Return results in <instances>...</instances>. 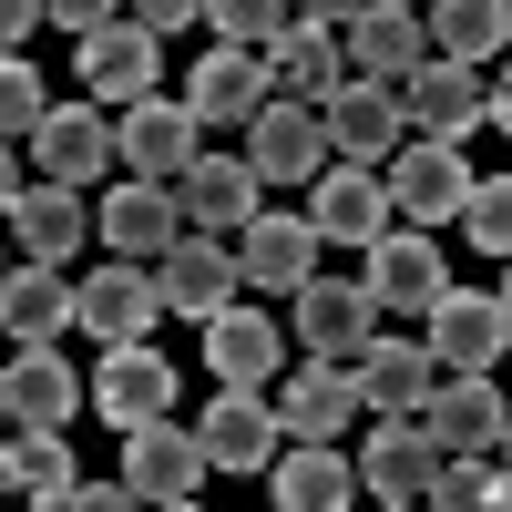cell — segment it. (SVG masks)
Wrapping results in <instances>:
<instances>
[{"mask_svg": "<svg viewBox=\"0 0 512 512\" xmlns=\"http://www.w3.org/2000/svg\"><path fill=\"white\" fill-rule=\"evenodd\" d=\"M482 123L512 144V72H492V82H482Z\"/></svg>", "mask_w": 512, "mask_h": 512, "instance_id": "obj_43", "label": "cell"}, {"mask_svg": "<svg viewBox=\"0 0 512 512\" xmlns=\"http://www.w3.org/2000/svg\"><path fill=\"white\" fill-rule=\"evenodd\" d=\"M349 492H369V482H359V461L338 451V441H297L277 472H267V502L277 512H338Z\"/></svg>", "mask_w": 512, "mask_h": 512, "instance_id": "obj_31", "label": "cell"}, {"mask_svg": "<svg viewBox=\"0 0 512 512\" xmlns=\"http://www.w3.org/2000/svg\"><path fill=\"white\" fill-rule=\"evenodd\" d=\"M134 502H144V492L123 482V472H113V482H72V492H62V512H134Z\"/></svg>", "mask_w": 512, "mask_h": 512, "instance_id": "obj_38", "label": "cell"}, {"mask_svg": "<svg viewBox=\"0 0 512 512\" xmlns=\"http://www.w3.org/2000/svg\"><path fill=\"white\" fill-rule=\"evenodd\" d=\"M338 82H349V41H338V31L287 21V31L267 41V93H277V103H328Z\"/></svg>", "mask_w": 512, "mask_h": 512, "instance_id": "obj_26", "label": "cell"}, {"mask_svg": "<svg viewBox=\"0 0 512 512\" xmlns=\"http://www.w3.org/2000/svg\"><path fill=\"white\" fill-rule=\"evenodd\" d=\"M287 328L308 338V359L359 369L369 338H379V297H369V277H359V287H349V277H308V287L287 297Z\"/></svg>", "mask_w": 512, "mask_h": 512, "instance_id": "obj_4", "label": "cell"}, {"mask_svg": "<svg viewBox=\"0 0 512 512\" xmlns=\"http://www.w3.org/2000/svg\"><path fill=\"white\" fill-rule=\"evenodd\" d=\"M41 21H62V31L82 41V31H103V21H123V0H41Z\"/></svg>", "mask_w": 512, "mask_h": 512, "instance_id": "obj_40", "label": "cell"}, {"mask_svg": "<svg viewBox=\"0 0 512 512\" xmlns=\"http://www.w3.org/2000/svg\"><path fill=\"white\" fill-rule=\"evenodd\" d=\"M0 502H11V492H0Z\"/></svg>", "mask_w": 512, "mask_h": 512, "instance_id": "obj_51", "label": "cell"}, {"mask_svg": "<svg viewBox=\"0 0 512 512\" xmlns=\"http://www.w3.org/2000/svg\"><path fill=\"white\" fill-rule=\"evenodd\" d=\"M175 236H185V195L154 185V175H123V185L103 195V216H93V246H103V256H134V267H154Z\"/></svg>", "mask_w": 512, "mask_h": 512, "instance_id": "obj_9", "label": "cell"}, {"mask_svg": "<svg viewBox=\"0 0 512 512\" xmlns=\"http://www.w3.org/2000/svg\"><path fill=\"white\" fill-rule=\"evenodd\" d=\"M205 21H216V41H246V52H267V41L297 21L287 0H205Z\"/></svg>", "mask_w": 512, "mask_h": 512, "instance_id": "obj_37", "label": "cell"}, {"mask_svg": "<svg viewBox=\"0 0 512 512\" xmlns=\"http://www.w3.org/2000/svg\"><path fill=\"white\" fill-rule=\"evenodd\" d=\"M492 297H502V308H512V256H502V287H492Z\"/></svg>", "mask_w": 512, "mask_h": 512, "instance_id": "obj_45", "label": "cell"}, {"mask_svg": "<svg viewBox=\"0 0 512 512\" xmlns=\"http://www.w3.org/2000/svg\"><path fill=\"white\" fill-rule=\"evenodd\" d=\"M420 328H431V359H441V369H492V359L512 349V308H502L492 287H451Z\"/></svg>", "mask_w": 512, "mask_h": 512, "instance_id": "obj_20", "label": "cell"}, {"mask_svg": "<svg viewBox=\"0 0 512 512\" xmlns=\"http://www.w3.org/2000/svg\"><path fill=\"white\" fill-rule=\"evenodd\" d=\"M502 472H512V431H502Z\"/></svg>", "mask_w": 512, "mask_h": 512, "instance_id": "obj_46", "label": "cell"}, {"mask_svg": "<svg viewBox=\"0 0 512 512\" xmlns=\"http://www.w3.org/2000/svg\"><path fill=\"white\" fill-rule=\"evenodd\" d=\"M492 502H512L502 451H451V461H441V482H431V512H492Z\"/></svg>", "mask_w": 512, "mask_h": 512, "instance_id": "obj_34", "label": "cell"}, {"mask_svg": "<svg viewBox=\"0 0 512 512\" xmlns=\"http://www.w3.org/2000/svg\"><path fill=\"white\" fill-rule=\"evenodd\" d=\"M11 236H21V256L31 267H72L82 246H93V205H82V185H21V205H11Z\"/></svg>", "mask_w": 512, "mask_h": 512, "instance_id": "obj_24", "label": "cell"}, {"mask_svg": "<svg viewBox=\"0 0 512 512\" xmlns=\"http://www.w3.org/2000/svg\"><path fill=\"white\" fill-rule=\"evenodd\" d=\"M267 103V52H246V41H216L195 72H185V113L216 134V123H256Z\"/></svg>", "mask_w": 512, "mask_h": 512, "instance_id": "obj_23", "label": "cell"}, {"mask_svg": "<svg viewBox=\"0 0 512 512\" xmlns=\"http://www.w3.org/2000/svg\"><path fill=\"white\" fill-rule=\"evenodd\" d=\"M369 297L400 308V318H431L441 297H451V256L431 246V226H390V236L369 246Z\"/></svg>", "mask_w": 512, "mask_h": 512, "instance_id": "obj_15", "label": "cell"}, {"mask_svg": "<svg viewBox=\"0 0 512 512\" xmlns=\"http://www.w3.org/2000/svg\"><path fill=\"white\" fill-rule=\"evenodd\" d=\"M441 461H451V451L431 441V420H379V431L359 441V482H369V502L410 512V502H431Z\"/></svg>", "mask_w": 512, "mask_h": 512, "instance_id": "obj_11", "label": "cell"}, {"mask_svg": "<svg viewBox=\"0 0 512 512\" xmlns=\"http://www.w3.org/2000/svg\"><path fill=\"white\" fill-rule=\"evenodd\" d=\"M31 164L52 185H93L103 164H123V134H113V113L82 93V103H52V113L31 123Z\"/></svg>", "mask_w": 512, "mask_h": 512, "instance_id": "obj_10", "label": "cell"}, {"mask_svg": "<svg viewBox=\"0 0 512 512\" xmlns=\"http://www.w3.org/2000/svg\"><path fill=\"white\" fill-rule=\"evenodd\" d=\"M82 472H72V451H62V431H0V492L11 502H41V512H62V492H72Z\"/></svg>", "mask_w": 512, "mask_h": 512, "instance_id": "obj_32", "label": "cell"}, {"mask_svg": "<svg viewBox=\"0 0 512 512\" xmlns=\"http://www.w3.org/2000/svg\"><path fill=\"white\" fill-rule=\"evenodd\" d=\"M318 123H328V154H338V164H390V154H400V134H410L400 82H369V72L338 82V93L318 103Z\"/></svg>", "mask_w": 512, "mask_h": 512, "instance_id": "obj_6", "label": "cell"}, {"mask_svg": "<svg viewBox=\"0 0 512 512\" xmlns=\"http://www.w3.org/2000/svg\"><path fill=\"white\" fill-rule=\"evenodd\" d=\"M359 390L379 420H420V400L441 390V359H431V338H369V359H359Z\"/></svg>", "mask_w": 512, "mask_h": 512, "instance_id": "obj_29", "label": "cell"}, {"mask_svg": "<svg viewBox=\"0 0 512 512\" xmlns=\"http://www.w3.org/2000/svg\"><path fill=\"white\" fill-rule=\"evenodd\" d=\"M175 195H185V226H205V236H236L256 205H267V175H256L246 154H195L185 175H175Z\"/></svg>", "mask_w": 512, "mask_h": 512, "instance_id": "obj_25", "label": "cell"}, {"mask_svg": "<svg viewBox=\"0 0 512 512\" xmlns=\"http://www.w3.org/2000/svg\"><path fill=\"white\" fill-rule=\"evenodd\" d=\"M400 113H410V134H431V144H472L482 134V72L431 52L420 72H400Z\"/></svg>", "mask_w": 512, "mask_h": 512, "instance_id": "obj_17", "label": "cell"}, {"mask_svg": "<svg viewBox=\"0 0 512 512\" xmlns=\"http://www.w3.org/2000/svg\"><path fill=\"white\" fill-rule=\"evenodd\" d=\"M0 410H11L21 431H72L82 379H72V359L52 338H41V349H0Z\"/></svg>", "mask_w": 512, "mask_h": 512, "instance_id": "obj_18", "label": "cell"}, {"mask_svg": "<svg viewBox=\"0 0 512 512\" xmlns=\"http://www.w3.org/2000/svg\"><path fill=\"white\" fill-rule=\"evenodd\" d=\"M420 420H431V441H441V451H502V431H512V410H502V390H492V369H441V390L420 400Z\"/></svg>", "mask_w": 512, "mask_h": 512, "instance_id": "obj_21", "label": "cell"}, {"mask_svg": "<svg viewBox=\"0 0 512 512\" xmlns=\"http://www.w3.org/2000/svg\"><path fill=\"white\" fill-rule=\"evenodd\" d=\"M11 205H21V144L0 134V216H11Z\"/></svg>", "mask_w": 512, "mask_h": 512, "instance_id": "obj_44", "label": "cell"}, {"mask_svg": "<svg viewBox=\"0 0 512 512\" xmlns=\"http://www.w3.org/2000/svg\"><path fill=\"white\" fill-rule=\"evenodd\" d=\"M205 369H216V379H256V390H267V379L287 369V328H267V308L226 297V308L205 318Z\"/></svg>", "mask_w": 512, "mask_h": 512, "instance_id": "obj_28", "label": "cell"}, {"mask_svg": "<svg viewBox=\"0 0 512 512\" xmlns=\"http://www.w3.org/2000/svg\"><path fill=\"white\" fill-rule=\"evenodd\" d=\"M62 328H82L72 318V277L21 256V267L0 277V338H11V349H41V338H62Z\"/></svg>", "mask_w": 512, "mask_h": 512, "instance_id": "obj_30", "label": "cell"}, {"mask_svg": "<svg viewBox=\"0 0 512 512\" xmlns=\"http://www.w3.org/2000/svg\"><path fill=\"white\" fill-rule=\"evenodd\" d=\"M287 11H297V21H318V31H349L369 0H287Z\"/></svg>", "mask_w": 512, "mask_h": 512, "instance_id": "obj_42", "label": "cell"}, {"mask_svg": "<svg viewBox=\"0 0 512 512\" xmlns=\"http://www.w3.org/2000/svg\"><path fill=\"white\" fill-rule=\"evenodd\" d=\"M461 236L482 256H512V175H472V205H461Z\"/></svg>", "mask_w": 512, "mask_h": 512, "instance_id": "obj_35", "label": "cell"}, {"mask_svg": "<svg viewBox=\"0 0 512 512\" xmlns=\"http://www.w3.org/2000/svg\"><path fill=\"white\" fill-rule=\"evenodd\" d=\"M0 277H11V246H0Z\"/></svg>", "mask_w": 512, "mask_h": 512, "instance_id": "obj_47", "label": "cell"}, {"mask_svg": "<svg viewBox=\"0 0 512 512\" xmlns=\"http://www.w3.org/2000/svg\"><path fill=\"white\" fill-rule=\"evenodd\" d=\"M246 164L267 185H318L328 175V123H318V103H256V123H246Z\"/></svg>", "mask_w": 512, "mask_h": 512, "instance_id": "obj_14", "label": "cell"}, {"mask_svg": "<svg viewBox=\"0 0 512 512\" xmlns=\"http://www.w3.org/2000/svg\"><path fill=\"white\" fill-rule=\"evenodd\" d=\"M154 297H164V318H216L226 297H246V277H236V246H216L205 226H185L175 246L154 256Z\"/></svg>", "mask_w": 512, "mask_h": 512, "instance_id": "obj_7", "label": "cell"}, {"mask_svg": "<svg viewBox=\"0 0 512 512\" xmlns=\"http://www.w3.org/2000/svg\"><path fill=\"white\" fill-rule=\"evenodd\" d=\"M410 11H431V0H410Z\"/></svg>", "mask_w": 512, "mask_h": 512, "instance_id": "obj_48", "label": "cell"}, {"mask_svg": "<svg viewBox=\"0 0 512 512\" xmlns=\"http://www.w3.org/2000/svg\"><path fill=\"white\" fill-rule=\"evenodd\" d=\"M0 349H11V338H0Z\"/></svg>", "mask_w": 512, "mask_h": 512, "instance_id": "obj_50", "label": "cell"}, {"mask_svg": "<svg viewBox=\"0 0 512 512\" xmlns=\"http://www.w3.org/2000/svg\"><path fill=\"white\" fill-rule=\"evenodd\" d=\"M318 226L308 216H267V205H256V216L236 226V277L256 287V297H297V287H308L318 277Z\"/></svg>", "mask_w": 512, "mask_h": 512, "instance_id": "obj_12", "label": "cell"}, {"mask_svg": "<svg viewBox=\"0 0 512 512\" xmlns=\"http://www.w3.org/2000/svg\"><path fill=\"white\" fill-rule=\"evenodd\" d=\"M113 134H123V175H154V185H175L205 154V123L185 113V93H144L134 113H113Z\"/></svg>", "mask_w": 512, "mask_h": 512, "instance_id": "obj_13", "label": "cell"}, {"mask_svg": "<svg viewBox=\"0 0 512 512\" xmlns=\"http://www.w3.org/2000/svg\"><path fill=\"white\" fill-rule=\"evenodd\" d=\"M349 410H369V390H359V369H338V359H308L297 379H277L287 441H349Z\"/></svg>", "mask_w": 512, "mask_h": 512, "instance_id": "obj_22", "label": "cell"}, {"mask_svg": "<svg viewBox=\"0 0 512 512\" xmlns=\"http://www.w3.org/2000/svg\"><path fill=\"white\" fill-rule=\"evenodd\" d=\"M379 175H390V205H400L410 226H431V236L461 226V205H472V154H461V144H431V134H410Z\"/></svg>", "mask_w": 512, "mask_h": 512, "instance_id": "obj_3", "label": "cell"}, {"mask_svg": "<svg viewBox=\"0 0 512 512\" xmlns=\"http://www.w3.org/2000/svg\"><path fill=\"white\" fill-rule=\"evenodd\" d=\"M420 21H431V52L441 62H472L482 72L502 41H512V0H431Z\"/></svg>", "mask_w": 512, "mask_h": 512, "instance_id": "obj_33", "label": "cell"}, {"mask_svg": "<svg viewBox=\"0 0 512 512\" xmlns=\"http://www.w3.org/2000/svg\"><path fill=\"white\" fill-rule=\"evenodd\" d=\"M123 21H144V31L164 41V31H185V21H205V0H123Z\"/></svg>", "mask_w": 512, "mask_h": 512, "instance_id": "obj_39", "label": "cell"}, {"mask_svg": "<svg viewBox=\"0 0 512 512\" xmlns=\"http://www.w3.org/2000/svg\"><path fill=\"white\" fill-rule=\"evenodd\" d=\"M0 431H11V410H0Z\"/></svg>", "mask_w": 512, "mask_h": 512, "instance_id": "obj_49", "label": "cell"}, {"mask_svg": "<svg viewBox=\"0 0 512 512\" xmlns=\"http://www.w3.org/2000/svg\"><path fill=\"white\" fill-rule=\"evenodd\" d=\"M195 441H205V461H216V472H267L277 441H287V420L267 410V390H256V379H226V390L195 410Z\"/></svg>", "mask_w": 512, "mask_h": 512, "instance_id": "obj_5", "label": "cell"}, {"mask_svg": "<svg viewBox=\"0 0 512 512\" xmlns=\"http://www.w3.org/2000/svg\"><path fill=\"white\" fill-rule=\"evenodd\" d=\"M82 410H103V431L175 420V359H164L154 338H123V349H103V369L82 379Z\"/></svg>", "mask_w": 512, "mask_h": 512, "instance_id": "obj_2", "label": "cell"}, {"mask_svg": "<svg viewBox=\"0 0 512 512\" xmlns=\"http://www.w3.org/2000/svg\"><path fill=\"white\" fill-rule=\"evenodd\" d=\"M72 82H82L103 113H134L144 93H164V41H154L144 21H103V31L72 41Z\"/></svg>", "mask_w": 512, "mask_h": 512, "instance_id": "obj_1", "label": "cell"}, {"mask_svg": "<svg viewBox=\"0 0 512 512\" xmlns=\"http://www.w3.org/2000/svg\"><path fill=\"white\" fill-rule=\"evenodd\" d=\"M205 472H216V461H205V441L185 431V420H144V431H123V482H134L144 502L185 512Z\"/></svg>", "mask_w": 512, "mask_h": 512, "instance_id": "obj_16", "label": "cell"}, {"mask_svg": "<svg viewBox=\"0 0 512 512\" xmlns=\"http://www.w3.org/2000/svg\"><path fill=\"white\" fill-rule=\"evenodd\" d=\"M390 216H400V205H390V175H379V164H338L328 154V175L308 185V226L328 236V246H379V236H390Z\"/></svg>", "mask_w": 512, "mask_h": 512, "instance_id": "obj_8", "label": "cell"}, {"mask_svg": "<svg viewBox=\"0 0 512 512\" xmlns=\"http://www.w3.org/2000/svg\"><path fill=\"white\" fill-rule=\"evenodd\" d=\"M31 31H41V0H0V52H31Z\"/></svg>", "mask_w": 512, "mask_h": 512, "instance_id": "obj_41", "label": "cell"}, {"mask_svg": "<svg viewBox=\"0 0 512 512\" xmlns=\"http://www.w3.org/2000/svg\"><path fill=\"white\" fill-rule=\"evenodd\" d=\"M338 41H349V72H369V82H400V72L431 62V21H420L410 0H369Z\"/></svg>", "mask_w": 512, "mask_h": 512, "instance_id": "obj_27", "label": "cell"}, {"mask_svg": "<svg viewBox=\"0 0 512 512\" xmlns=\"http://www.w3.org/2000/svg\"><path fill=\"white\" fill-rule=\"evenodd\" d=\"M52 113V93H41V72H31V52H0V134L11 144H31V123Z\"/></svg>", "mask_w": 512, "mask_h": 512, "instance_id": "obj_36", "label": "cell"}, {"mask_svg": "<svg viewBox=\"0 0 512 512\" xmlns=\"http://www.w3.org/2000/svg\"><path fill=\"white\" fill-rule=\"evenodd\" d=\"M72 318L103 338V349H123V338H144L164 318V297H154V267H134V256H103L93 277L72 287Z\"/></svg>", "mask_w": 512, "mask_h": 512, "instance_id": "obj_19", "label": "cell"}]
</instances>
